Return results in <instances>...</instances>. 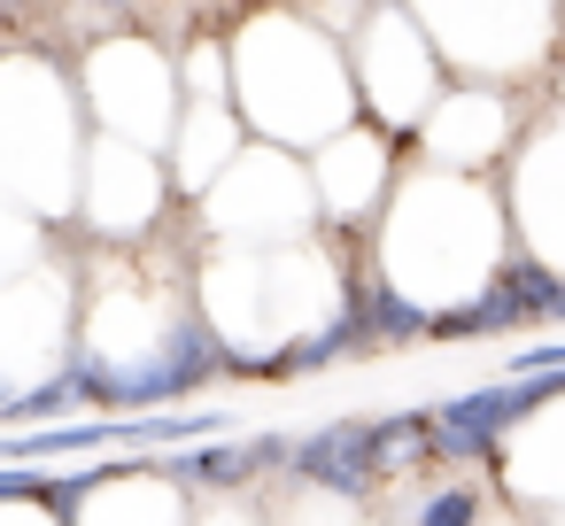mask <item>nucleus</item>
I'll list each match as a JSON object with an SVG mask.
<instances>
[{"label":"nucleus","mask_w":565,"mask_h":526,"mask_svg":"<svg viewBox=\"0 0 565 526\" xmlns=\"http://www.w3.org/2000/svg\"><path fill=\"white\" fill-rule=\"evenodd\" d=\"M488 511H495V495L480 480H434L411 495V526H488Z\"/></svg>","instance_id":"obj_8"},{"label":"nucleus","mask_w":565,"mask_h":526,"mask_svg":"<svg viewBox=\"0 0 565 526\" xmlns=\"http://www.w3.org/2000/svg\"><path fill=\"white\" fill-rule=\"evenodd\" d=\"M163 472H171V487H248L256 457H248V441H202V449L163 457Z\"/></svg>","instance_id":"obj_7"},{"label":"nucleus","mask_w":565,"mask_h":526,"mask_svg":"<svg viewBox=\"0 0 565 526\" xmlns=\"http://www.w3.org/2000/svg\"><path fill=\"white\" fill-rule=\"evenodd\" d=\"M380 279L418 302L426 318H449L465 302H480L511 264H519V233H511V202L488 179H457V171H403L387 233H380Z\"/></svg>","instance_id":"obj_1"},{"label":"nucleus","mask_w":565,"mask_h":526,"mask_svg":"<svg viewBox=\"0 0 565 526\" xmlns=\"http://www.w3.org/2000/svg\"><path fill=\"white\" fill-rule=\"evenodd\" d=\"M233 418L225 410H156V418H117V449H163V457H179V449H202L210 433H225Z\"/></svg>","instance_id":"obj_6"},{"label":"nucleus","mask_w":565,"mask_h":526,"mask_svg":"<svg viewBox=\"0 0 565 526\" xmlns=\"http://www.w3.org/2000/svg\"><path fill=\"white\" fill-rule=\"evenodd\" d=\"M364 47H349V71H356V101L372 117V132L387 140H418L426 117L441 109V55L426 40V24L411 9H372L364 17Z\"/></svg>","instance_id":"obj_2"},{"label":"nucleus","mask_w":565,"mask_h":526,"mask_svg":"<svg viewBox=\"0 0 565 526\" xmlns=\"http://www.w3.org/2000/svg\"><path fill=\"white\" fill-rule=\"evenodd\" d=\"M503 202H511L519 256H534L542 271L565 279V101H550V109L526 125L519 155H511Z\"/></svg>","instance_id":"obj_3"},{"label":"nucleus","mask_w":565,"mask_h":526,"mask_svg":"<svg viewBox=\"0 0 565 526\" xmlns=\"http://www.w3.org/2000/svg\"><path fill=\"white\" fill-rule=\"evenodd\" d=\"M426 155H434V171H457V179H488L495 163H511L519 155V140H526V117H519V101L511 94H495V86H457V94H441V109L426 117Z\"/></svg>","instance_id":"obj_4"},{"label":"nucleus","mask_w":565,"mask_h":526,"mask_svg":"<svg viewBox=\"0 0 565 526\" xmlns=\"http://www.w3.org/2000/svg\"><path fill=\"white\" fill-rule=\"evenodd\" d=\"M488 526H542V518H526V511H511V503H495V511H488Z\"/></svg>","instance_id":"obj_9"},{"label":"nucleus","mask_w":565,"mask_h":526,"mask_svg":"<svg viewBox=\"0 0 565 526\" xmlns=\"http://www.w3.org/2000/svg\"><path fill=\"white\" fill-rule=\"evenodd\" d=\"M380 449H387V426H380V418H333V426H318V433H302V441H295L287 487L302 480V487H318V495L364 503L372 487H387Z\"/></svg>","instance_id":"obj_5"}]
</instances>
